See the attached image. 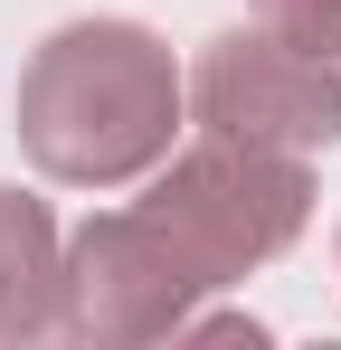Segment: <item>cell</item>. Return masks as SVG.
Segmentation results:
<instances>
[{
  "label": "cell",
  "mask_w": 341,
  "mask_h": 350,
  "mask_svg": "<svg viewBox=\"0 0 341 350\" xmlns=\"http://www.w3.org/2000/svg\"><path fill=\"white\" fill-rule=\"evenodd\" d=\"M190 133V66L142 19H66L19 66V152L57 189H133Z\"/></svg>",
  "instance_id": "6da1fadb"
},
{
  "label": "cell",
  "mask_w": 341,
  "mask_h": 350,
  "mask_svg": "<svg viewBox=\"0 0 341 350\" xmlns=\"http://www.w3.org/2000/svg\"><path fill=\"white\" fill-rule=\"evenodd\" d=\"M142 208L180 246V265L209 293H227V284H247L256 265H275L284 246L313 228V161L275 152V142L199 133V142H170V161L142 189Z\"/></svg>",
  "instance_id": "7a4b0ae2"
},
{
  "label": "cell",
  "mask_w": 341,
  "mask_h": 350,
  "mask_svg": "<svg viewBox=\"0 0 341 350\" xmlns=\"http://www.w3.org/2000/svg\"><path fill=\"white\" fill-rule=\"evenodd\" d=\"M209 303V284L180 265V246L152 228V208H95L86 228H66V265H57V341L95 350H142L170 341L190 312Z\"/></svg>",
  "instance_id": "3957f363"
},
{
  "label": "cell",
  "mask_w": 341,
  "mask_h": 350,
  "mask_svg": "<svg viewBox=\"0 0 341 350\" xmlns=\"http://www.w3.org/2000/svg\"><path fill=\"white\" fill-rule=\"evenodd\" d=\"M190 123L313 161L341 142V57H313L275 29H218L190 57Z\"/></svg>",
  "instance_id": "277c9868"
},
{
  "label": "cell",
  "mask_w": 341,
  "mask_h": 350,
  "mask_svg": "<svg viewBox=\"0 0 341 350\" xmlns=\"http://www.w3.org/2000/svg\"><path fill=\"white\" fill-rule=\"evenodd\" d=\"M57 265H66V228L48 199L0 180V350L57 341Z\"/></svg>",
  "instance_id": "5b68a950"
},
{
  "label": "cell",
  "mask_w": 341,
  "mask_h": 350,
  "mask_svg": "<svg viewBox=\"0 0 341 350\" xmlns=\"http://www.w3.org/2000/svg\"><path fill=\"white\" fill-rule=\"evenodd\" d=\"M256 29H275L313 57H341V0H256Z\"/></svg>",
  "instance_id": "8992f818"
},
{
  "label": "cell",
  "mask_w": 341,
  "mask_h": 350,
  "mask_svg": "<svg viewBox=\"0 0 341 350\" xmlns=\"http://www.w3.org/2000/svg\"><path fill=\"white\" fill-rule=\"evenodd\" d=\"M170 341H247V350H256V341H266V322H256V312H190Z\"/></svg>",
  "instance_id": "52a82bcc"
}]
</instances>
